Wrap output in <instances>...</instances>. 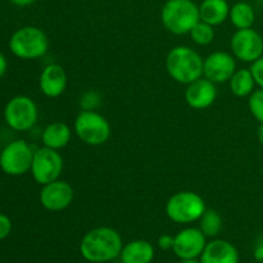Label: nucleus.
<instances>
[{"label":"nucleus","instance_id":"f257e3e1","mask_svg":"<svg viewBox=\"0 0 263 263\" xmlns=\"http://www.w3.org/2000/svg\"><path fill=\"white\" fill-rule=\"evenodd\" d=\"M122 238L112 228L102 226L85 234L80 244L81 256L87 262L107 263L120 257L122 251Z\"/></svg>","mask_w":263,"mask_h":263},{"label":"nucleus","instance_id":"f03ea898","mask_svg":"<svg viewBox=\"0 0 263 263\" xmlns=\"http://www.w3.org/2000/svg\"><path fill=\"white\" fill-rule=\"evenodd\" d=\"M204 59L189 46H175L168 51L166 68L171 79L182 85H189L203 77Z\"/></svg>","mask_w":263,"mask_h":263},{"label":"nucleus","instance_id":"7ed1b4c3","mask_svg":"<svg viewBox=\"0 0 263 263\" xmlns=\"http://www.w3.org/2000/svg\"><path fill=\"white\" fill-rule=\"evenodd\" d=\"M164 28L174 35L190 33L200 21L199 7L193 0H167L161 12Z\"/></svg>","mask_w":263,"mask_h":263},{"label":"nucleus","instance_id":"20e7f679","mask_svg":"<svg viewBox=\"0 0 263 263\" xmlns=\"http://www.w3.org/2000/svg\"><path fill=\"white\" fill-rule=\"evenodd\" d=\"M8 45L13 55L28 61L45 55L49 49V39L41 28L25 26L13 32Z\"/></svg>","mask_w":263,"mask_h":263},{"label":"nucleus","instance_id":"39448f33","mask_svg":"<svg viewBox=\"0 0 263 263\" xmlns=\"http://www.w3.org/2000/svg\"><path fill=\"white\" fill-rule=\"evenodd\" d=\"M205 210L204 199L194 192H179L166 203L167 217L180 225L199 221Z\"/></svg>","mask_w":263,"mask_h":263},{"label":"nucleus","instance_id":"423d86ee","mask_svg":"<svg viewBox=\"0 0 263 263\" xmlns=\"http://www.w3.org/2000/svg\"><path fill=\"white\" fill-rule=\"evenodd\" d=\"M74 133L87 145L99 146L110 138V125L95 110H81L74 120Z\"/></svg>","mask_w":263,"mask_h":263},{"label":"nucleus","instance_id":"0eeeda50","mask_svg":"<svg viewBox=\"0 0 263 263\" xmlns=\"http://www.w3.org/2000/svg\"><path fill=\"white\" fill-rule=\"evenodd\" d=\"M33 153L27 141H10L0 153V170L9 176H22L31 170Z\"/></svg>","mask_w":263,"mask_h":263},{"label":"nucleus","instance_id":"6e6552de","mask_svg":"<svg viewBox=\"0 0 263 263\" xmlns=\"http://www.w3.org/2000/svg\"><path fill=\"white\" fill-rule=\"evenodd\" d=\"M39 109L36 103L26 95H17L5 104L4 120L14 131H28L36 125Z\"/></svg>","mask_w":263,"mask_h":263},{"label":"nucleus","instance_id":"1a4fd4ad","mask_svg":"<svg viewBox=\"0 0 263 263\" xmlns=\"http://www.w3.org/2000/svg\"><path fill=\"white\" fill-rule=\"evenodd\" d=\"M63 171V157L55 149L39 148L33 153L31 175L37 184L45 185L61 177Z\"/></svg>","mask_w":263,"mask_h":263},{"label":"nucleus","instance_id":"9d476101","mask_svg":"<svg viewBox=\"0 0 263 263\" xmlns=\"http://www.w3.org/2000/svg\"><path fill=\"white\" fill-rule=\"evenodd\" d=\"M230 46L234 57L246 63H253L263 57V37L252 27L236 30L231 36Z\"/></svg>","mask_w":263,"mask_h":263},{"label":"nucleus","instance_id":"9b49d317","mask_svg":"<svg viewBox=\"0 0 263 263\" xmlns=\"http://www.w3.org/2000/svg\"><path fill=\"white\" fill-rule=\"evenodd\" d=\"M73 195V187L67 181L58 179L53 182L43 185L39 199L46 211L61 212L71 205Z\"/></svg>","mask_w":263,"mask_h":263},{"label":"nucleus","instance_id":"f8f14e48","mask_svg":"<svg viewBox=\"0 0 263 263\" xmlns=\"http://www.w3.org/2000/svg\"><path fill=\"white\" fill-rule=\"evenodd\" d=\"M236 71L235 57L226 51H215L204 59L203 76L213 84H223L230 81Z\"/></svg>","mask_w":263,"mask_h":263},{"label":"nucleus","instance_id":"ddd939ff","mask_svg":"<svg viewBox=\"0 0 263 263\" xmlns=\"http://www.w3.org/2000/svg\"><path fill=\"white\" fill-rule=\"evenodd\" d=\"M207 246V236L200 229L186 228L175 235L174 253L180 259L198 258Z\"/></svg>","mask_w":263,"mask_h":263},{"label":"nucleus","instance_id":"4468645a","mask_svg":"<svg viewBox=\"0 0 263 263\" xmlns=\"http://www.w3.org/2000/svg\"><path fill=\"white\" fill-rule=\"evenodd\" d=\"M216 98H217L216 84L205 77H200L197 81L189 84L185 90V100L193 109L202 110L210 108L215 103Z\"/></svg>","mask_w":263,"mask_h":263},{"label":"nucleus","instance_id":"2eb2a0df","mask_svg":"<svg viewBox=\"0 0 263 263\" xmlns=\"http://www.w3.org/2000/svg\"><path fill=\"white\" fill-rule=\"evenodd\" d=\"M41 92L48 98H58L67 87V73L61 64H48L39 79Z\"/></svg>","mask_w":263,"mask_h":263},{"label":"nucleus","instance_id":"dca6fc26","mask_svg":"<svg viewBox=\"0 0 263 263\" xmlns=\"http://www.w3.org/2000/svg\"><path fill=\"white\" fill-rule=\"evenodd\" d=\"M199 258L200 263H239V252L230 241L215 239L207 243Z\"/></svg>","mask_w":263,"mask_h":263},{"label":"nucleus","instance_id":"f3484780","mask_svg":"<svg viewBox=\"0 0 263 263\" xmlns=\"http://www.w3.org/2000/svg\"><path fill=\"white\" fill-rule=\"evenodd\" d=\"M71 128L64 122H53L44 128L41 141L44 146L55 151H61L71 141Z\"/></svg>","mask_w":263,"mask_h":263},{"label":"nucleus","instance_id":"a211bd4d","mask_svg":"<svg viewBox=\"0 0 263 263\" xmlns=\"http://www.w3.org/2000/svg\"><path fill=\"white\" fill-rule=\"evenodd\" d=\"M230 14V7L226 0H203L199 5L200 21L211 26L222 25Z\"/></svg>","mask_w":263,"mask_h":263},{"label":"nucleus","instance_id":"6ab92c4d","mask_svg":"<svg viewBox=\"0 0 263 263\" xmlns=\"http://www.w3.org/2000/svg\"><path fill=\"white\" fill-rule=\"evenodd\" d=\"M154 248L146 240H134L123 246L120 258L122 263H152Z\"/></svg>","mask_w":263,"mask_h":263},{"label":"nucleus","instance_id":"aec40b11","mask_svg":"<svg viewBox=\"0 0 263 263\" xmlns=\"http://www.w3.org/2000/svg\"><path fill=\"white\" fill-rule=\"evenodd\" d=\"M230 85V90L235 97L238 98H246L249 97L252 92L254 91V86H256V81L252 74L249 68H241L236 69L235 73L229 81Z\"/></svg>","mask_w":263,"mask_h":263},{"label":"nucleus","instance_id":"412c9836","mask_svg":"<svg viewBox=\"0 0 263 263\" xmlns=\"http://www.w3.org/2000/svg\"><path fill=\"white\" fill-rule=\"evenodd\" d=\"M231 23L238 30L243 28H251L256 21V12L249 3L239 2L230 8L229 14Z\"/></svg>","mask_w":263,"mask_h":263},{"label":"nucleus","instance_id":"4be33fe9","mask_svg":"<svg viewBox=\"0 0 263 263\" xmlns=\"http://www.w3.org/2000/svg\"><path fill=\"white\" fill-rule=\"evenodd\" d=\"M199 229L207 238H215L222 230V218L215 210H205L199 220Z\"/></svg>","mask_w":263,"mask_h":263},{"label":"nucleus","instance_id":"5701e85b","mask_svg":"<svg viewBox=\"0 0 263 263\" xmlns=\"http://www.w3.org/2000/svg\"><path fill=\"white\" fill-rule=\"evenodd\" d=\"M190 37H192L193 43H195L197 45H210L215 40V27L203 21H199L190 31Z\"/></svg>","mask_w":263,"mask_h":263},{"label":"nucleus","instance_id":"b1692460","mask_svg":"<svg viewBox=\"0 0 263 263\" xmlns=\"http://www.w3.org/2000/svg\"><path fill=\"white\" fill-rule=\"evenodd\" d=\"M248 107L252 116H253L259 123H263V89H261V87H259L258 90H254V91L249 95Z\"/></svg>","mask_w":263,"mask_h":263},{"label":"nucleus","instance_id":"393cba45","mask_svg":"<svg viewBox=\"0 0 263 263\" xmlns=\"http://www.w3.org/2000/svg\"><path fill=\"white\" fill-rule=\"evenodd\" d=\"M79 104L82 110H95L102 104V97L95 90H87L81 95Z\"/></svg>","mask_w":263,"mask_h":263},{"label":"nucleus","instance_id":"a878e982","mask_svg":"<svg viewBox=\"0 0 263 263\" xmlns=\"http://www.w3.org/2000/svg\"><path fill=\"white\" fill-rule=\"evenodd\" d=\"M249 69H251L252 74H253L256 85H258L261 89H263V57L257 59L256 62H253Z\"/></svg>","mask_w":263,"mask_h":263},{"label":"nucleus","instance_id":"bb28decb","mask_svg":"<svg viewBox=\"0 0 263 263\" xmlns=\"http://www.w3.org/2000/svg\"><path fill=\"white\" fill-rule=\"evenodd\" d=\"M12 231V221L4 213H0V240L8 238Z\"/></svg>","mask_w":263,"mask_h":263},{"label":"nucleus","instance_id":"cd10ccee","mask_svg":"<svg viewBox=\"0 0 263 263\" xmlns=\"http://www.w3.org/2000/svg\"><path fill=\"white\" fill-rule=\"evenodd\" d=\"M175 243V236L168 235V234H163L158 238V247L163 251H170V249L174 248Z\"/></svg>","mask_w":263,"mask_h":263},{"label":"nucleus","instance_id":"c85d7f7f","mask_svg":"<svg viewBox=\"0 0 263 263\" xmlns=\"http://www.w3.org/2000/svg\"><path fill=\"white\" fill-rule=\"evenodd\" d=\"M254 258L258 262L263 261V238L259 239L254 247Z\"/></svg>","mask_w":263,"mask_h":263},{"label":"nucleus","instance_id":"c756f323","mask_svg":"<svg viewBox=\"0 0 263 263\" xmlns=\"http://www.w3.org/2000/svg\"><path fill=\"white\" fill-rule=\"evenodd\" d=\"M8 69V62H7V58L4 57V54L0 53V79H2L3 76L5 74V72H7Z\"/></svg>","mask_w":263,"mask_h":263},{"label":"nucleus","instance_id":"7c9ffc66","mask_svg":"<svg viewBox=\"0 0 263 263\" xmlns=\"http://www.w3.org/2000/svg\"><path fill=\"white\" fill-rule=\"evenodd\" d=\"M9 2L12 3L13 5H15V7L23 8V7H28V5L33 4V3L37 2V0H9Z\"/></svg>","mask_w":263,"mask_h":263},{"label":"nucleus","instance_id":"2f4dec72","mask_svg":"<svg viewBox=\"0 0 263 263\" xmlns=\"http://www.w3.org/2000/svg\"><path fill=\"white\" fill-rule=\"evenodd\" d=\"M257 138H258V141L263 145V123H259L258 128H257Z\"/></svg>","mask_w":263,"mask_h":263},{"label":"nucleus","instance_id":"473e14b6","mask_svg":"<svg viewBox=\"0 0 263 263\" xmlns=\"http://www.w3.org/2000/svg\"><path fill=\"white\" fill-rule=\"evenodd\" d=\"M179 263H200L197 258H190V259H180Z\"/></svg>","mask_w":263,"mask_h":263},{"label":"nucleus","instance_id":"72a5a7b5","mask_svg":"<svg viewBox=\"0 0 263 263\" xmlns=\"http://www.w3.org/2000/svg\"><path fill=\"white\" fill-rule=\"evenodd\" d=\"M261 174H262V177H263V166H262V170H261Z\"/></svg>","mask_w":263,"mask_h":263},{"label":"nucleus","instance_id":"f704fd0d","mask_svg":"<svg viewBox=\"0 0 263 263\" xmlns=\"http://www.w3.org/2000/svg\"><path fill=\"white\" fill-rule=\"evenodd\" d=\"M259 263H263V261H262V262H259Z\"/></svg>","mask_w":263,"mask_h":263},{"label":"nucleus","instance_id":"c9c22d12","mask_svg":"<svg viewBox=\"0 0 263 263\" xmlns=\"http://www.w3.org/2000/svg\"><path fill=\"white\" fill-rule=\"evenodd\" d=\"M262 7H263V3H262Z\"/></svg>","mask_w":263,"mask_h":263}]
</instances>
